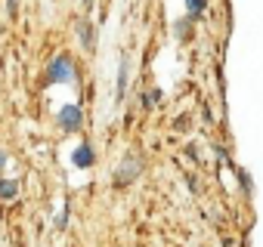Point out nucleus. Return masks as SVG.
Masks as SVG:
<instances>
[{
  "mask_svg": "<svg viewBox=\"0 0 263 247\" xmlns=\"http://www.w3.org/2000/svg\"><path fill=\"white\" fill-rule=\"evenodd\" d=\"M50 80L53 84H68L71 77H74V68H71V59L68 56H56L53 62H50Z\"/></svg>",
  "mask_w": 263,
  "mask_h": 247,
  "instance_id": "obj_1",
  "label": "nucleus"
},
{
  "mask_svg": "<svg viewBox=\"0 0 263 247\" xmlns=\"http://www.w3.org/2000/svg\"><path fill=\"white\" fill-rule=\"evenodd\" d=\"M140 170H143V161H140V158H127V161L118 167V173H115V182H118V186L134 182V179L140 176Z\"/></svg>",
  "mask_w": 263,
  "mask_h": 247,
  "instance_id": "obj_2",
  "label": "nucleus"
},
{
  "mask_svg": "<svg viewBox=\"0 0 263 247\" xmlns=\"http://www.w3.org/2000/svg\"><path fill=\"white\" fill-rule=\"evenodd\" d=\"M81 108L78 105H62V111H59V123H62V127L65 130H78L81 127Z\"/></svg>",
  "mask_w": 263,
  "mask_h": 247,
  "instance_id": "obj_3",
  "label": "nucleus"
},
{
  "mask_svg": "<svg viewBox=\"0 0 263 247\" xmlns=\"http://www.w3.org/2000/svg\"><path fill=\"white\" fill-rule=\"evenodd\" d=\"M127 80H130V62H127V56H121V68H118V102L127 93Z\"/></svg>",
  "mask_w": 263,
  "mask_h": 247,
  "instance_id": "obj_4",
  "label": "nucleus"
},
{
  "mask_svg": "<svg viewBox=\"0 0 263 247\" xmlns=\"http://www.w3.org/2000/svg\"><path fill=\"white\" fill-rule=\"evenodd\" d=\"M71 161H74V167H90L93 164V149L84 142V146H78L74 149V155H71Z\"/></svg>",
  "mask_w": 263,
  "mask_h": 247,
  "instance_id": "obj_5",
  "label": "nucleus"
},
{
  "mask_svg": "<svg viewBox=\"0 0 263 247\" xmlns=\"http://www.w3.org/2000/svg\"><path fill=\"white\" fill-rule=\"evenodd\" d=\"M19 195V186L13 179H0V201H13Z\"/></svg>",
  "mask_w": 263,
  "mask_h": 247,
  "instance_id": "obj_6",
  "label": "nucleus"
},
{
  "mask_svg": "<svg viewBox=\"0 0 263 247\" xmlns=\"http://www.w3.org/2000/svg\"><path fill=\"white\" fill-rule=\"evenodd\" d=\"M204 7H208V0H186V13H189V19L201 16V13H204Z\"/></svg>",
  "mask_w": 263,
  "mask_h": 247,
  "instance_id": "obj_7",
  "label": "nucleus"
},
{
  "mask_svg": "<svg viewBox=\"0 0 263 247\" xmlns=\"http://www.w3.org/2000/svg\"><path fill=\"white\" fill-rule=\"evenodd\" d=\"M81 40H84V47H87V50L93 47V28H90V22H84V25H81Z\"/></svg>",
  "mask_w": 263,
  "mask_h": 247,
  "instance_id": "obj_8",
  "label": "nucleus"
},
{
  "mask_svg": "<svg viewBox=\"0 0 263 247\" xmlns=\"http://www.w3.org/2000/svg\"><path fill=\"white\" fill-rule=\"evenodd\" d=\"M84 7H93V0H84Z\"/></svg>",
  "mask_w": 263,
  "mask_h": 247,
  "instance_id": "obj_9",
  "label": "nucleus"
},
{
  "mask_svg": "<svg viewBox=\"0 0 263 247\" xmlns=\"http://www.w3.org/2000/svg\"><path fill=\"white\" fill-rule=\"evenodd\" d=\"M0 167H4V155H0Z\"/></svg>",
  "mask_w": 263,
  "mask_h": 247,
  "instance_id": "obj_10",
  "label": "nucleus"
}]
</instances>
